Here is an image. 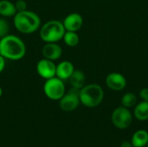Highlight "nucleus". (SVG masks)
<instances>
[{
	"mask_svg": "<svg viewBox=\"0 0 148 147\" xmlns=\"http://www.w3.org/2000/svg\"><path fill=\"white\" fill-rule=\"evenodd\" d=\"M26 46L23 41L14 35H7L0 39V55L10 61H18L24 57Z\"/></svg>",
	"mask_w": 148,
	"mask_h": 147,
	"instance_id": "1",
	"label": "nucleus"
},
{
	"mask_svg": "<svg viewBox=\"0 0 148 147\" xmlns=\"http://www.w3.org/2000/svg\"><path fill=\"white\" fill-rule=\"evenodd\" d=\"M14 26L23 34H32L40 29L41 19L36 13L31 10L19 11L14 16Z\"/></svg>",
	"mask_w": 148,
	"mask_h": 147,
	"instance_id": "2",
	"label": "nucleus"
},
{
	"mask_svg": "<svg viewBox=\"0 0 148 147\" xmlns=\"http://www.w3.org/2000/svg\"><path fill=\"white\" fill-rule=\"evenodd\" d=\"M81 103L87 107H98L104 99L103 88L95 83L85 85L80 89L79 93Z\"/></svg>",
	"mask_w": 148,
	"mask_h": 147,
	"instance_id": "3",
	"label": "nucleus"
},
{
	"mask_svg": "<svg viewBox=\"0 0 148 147\" xmlns=\"http://www.w3.org/2000/svg\"><path fill=\"white\" fill-rule=\"evenodd\" d=\"M66 29L62 22L50 20L40 27V37L45 42H57L63 38Z\"/></svg>",
	"mask_w": 148,
	"mask_h": 147,
	"instance_id": "4",
	"label": "nucleus"
},
{
	"mask_svg": "<svg viewBox=\"0 0 148 147\" xmlns=\"http://www.w3.org/2000/svg\"><path fill=\"white\" fill-rule=\"evenodd\" d=\"M43 92L49 100L59 101L65 94V85L63 81L56 76L46 80L43 85Z\"/></svg>",
	"mask_w": 148,
	"mask_h": 147,
	"instance_id": "5",
	"label": "nucleus"
},
{
	"mask_svg": "<svg viewBox=\"0 0 148 147\" xmlns=\"http://www.w3.org/2000/svg\"><path fill=\"white\" fill-rule=\"evenodd\" d=\"M111 121L113 125L120 129L125 130L127 129L133 122V115L129 108H127L123 106L116 107L111 115Z\"/></svg>",
	"mask_w": 148,
	"mask_h": 147,
	"instance_id": "6",
	"label": "nucleus"
},
{
	"mask_svg": "<svg viewBox=\"0 0 148 147\" xmlns=\"http://www.w3.org/2000/svg\"><path fill=\"white\" fill-rule=\"evenodd\" d=\"M79 93V89L71 88L69 92L65 93V94L59 100L60 108L64 112H72L75 110L81 103Z\"/></svg>",
	"mask_w": 148,
	"mask_h": 147,
	"instance_id": "7",
	"label": "nucleus"
},
{
	"mask_svg": "<svg viewBox=\"0 0 148 147\" xmlns=\"http://www.w3.org/2000/svg\"><path fill=\"white\" fill-rule=\"evenodd\" d=\"M56 65L53 61L43 58L40 60L36 64V71L38 75L45 80L50 79L56 76Z\"/></svg>",
	"mask_w": 148,
	"mask_h": 147,
	"instance_id": "8",
	"label": "nucleus"
},
{
	"mask_svg": "<svg viewBox=\"0 0 148 147\" xmlns=\"http://www.w3.org/2000/svg\"><path fill=\"white\" fill-rule=\"evenodd\" d=\"M106 85L113 91H121L127 86V79L123 75L114 72L106 77Z\"/></svg>",
	"mask_w": 148,
	"mask_h": 147,
	"instance_id": "9",
	"label": "nucleus"
},
{
	"mask_svg": "<svg viewBox=\"0 0 148 147\" xmlns=\"http://www.w3.org/2000/svg\"><path fill=\"white\" fill-rule=\"evenodd\" d=\"M66 31L77 32L83 24V18L79 13L69 14L62 22Z\"/></svg>",
	"mask_w": 148,
	"mask_h": 147,
	"instance_id": "10",
	"label": "nucleus"
},
{
	"mask_svg": "<svg viewBox=\"0 0 148 147\" xmlns=\"http://www.w3.org/2000/svg\"><path fill=\"white\" fill-rule=\"evenodd\" d=\"M42 53L44 58L54 62L61 58L62 55V49L56 42H47L43 46Z\"/></svg>",
	"mask_w": 148,
	"mask_h": 147,
	"instance_id": "11",
	"label": "nucleus"
},
{
	"mask_svg": "<svg viewBox=\"0 0 148 147\" xmlns=\"http://www.w3.org/2000/svg\"><path fill=\"white\" fill-rule=\"evenodd\" d=\"M75 70V67L72 62L69 61H62L56 65V76L62 81L69 80Z\"/></svg>",
	"mask_w": 148,
	"mask_h": 147,
	"instance_id": "12",
	"label": "nucleus"
},
{
	"mask_svg": "<svg viewBox=\"0 0 148 147\" xmlns=\"http://www.w3.org/2000/svg\"><path fill=\"white\" fill-rule=\"evenodd\" d=\"M69 83L72 88H76V89H81L85 86L86 82V77L85 75L82 71L81 70H74L73 74L69 77Z\"/></svg>",
	"mask_w": 148,
	"mask_h": 147,
	"instance_id": "13",
	"label": "nucleus"
},
{
	"mask_svg": "<svg viewBox=\"0 0 148 147\" xmlns=\"http://www.w3.org/2000/svg\"><path fill=\"white\" fill-rule=\"evenodd\" d=\"M134 147H145L148 142V133L146 130L136 131L131 139Z\"/></svg>",
	"mask_w": 148,
	"mask_h": 147,
	"instance_id": "14",
	"label": "nucleus"
},
{
	"mask_svg": "<svg viewBox=\"0 0 148 147\" xmlns=\"http://www.w3.org/2000/svg\"><path fill=\"white\" fill-rule=\"evenodd\" d=\"M134 117L140 121L148 120V101H141L135 105L134 111Z\"/></svg>",
	"mask_w": 148,
	"mask_h": 147,
	"instance_id": "15",
	"label": "nucleus"
},
{
	"mask_svg": "<svg viewBox=\"0 0 148 147\" xmlns=\"http://www.w3.org/2000/svg\"><path fill=\"white\" fill-rule=\"evenodd\" d=\"M16 12L17 11L15 7V3L8 0L0 1V15L2 16L3 17L14 16L16 14Z\"/></svg>",
	"mask_w": 148,
	"mask_h": 147,
	"instance_id": "16",
	"label": "nucleus"
},
{
	"mask_svg": "<svg viewBox=\"0 0 148 147\" xmlns=\"http://www.w3.org/2000/svg\"><path fill=\"white\" fill-rule=\"evenodd\" d=\"M62 39H63L65 44L69 47L76 46L80 41L78 34L76 32H74V31H66Z\"/></svg>",
	"mask_w": 148,
	"mask_h": 147,
	"instance_id": "17",
	"label": "nucleus"
},
{
	"mask_svg": "<svg viewBox=\"0 0 148 147\" xmlns=\"http://www.w3.org/2000/svg\"><path fill=\"white\" fill-rule=\"evenodd\" d=\"M121 102V106L127 108H131L135 107V105L137 104V97L134 93L128 92L122 96Z\"/></svg>",
	"mask_w": 148,
	"mask_h": 147,
	"instance_id": "18",
	"label": "nucleus"
},
{
	"mask_svg": "<svg viewBox=\"0 0 148 147\" xmlns=\"http://www.w3.org/2000/svg\"><path fill=\"white\" fill-rule=\"evenodd\" d=\"M10 30L9 23L4 18H0V39L8 35Z\"/></svg>",
	"mask_w": 148,
	"mask_h": 147,
	"instance_id": "19",
	"label": "nucleus"
},
{
	"mask_svg": "<svg viewBox=\"0 0 148 147\" xmlns=\"http://www.w3.org/2000/svg\"><path fill=\"white\" fill-rule=\"evenodd\" d=\"M15 7L16 9V11H23L27 10V3L24 0H16L15 3Z\"/></svg>",
	"mask_w": 148,
	"mask_h": 147,
	"instance_id": "20",
	"label": "nucleus"
},
{
	"mask_svg": "<svg viewBox=\"0 0 148 147\" xmlns=\"http://www.w3.org/2000/svg\"><path fill=\"white\" fill-rule=\"evenodd\" d=\"M139 95L140 99L144 101H148V88H145L140 90Z\"/></svg>",
	"mask_w": 148,
	"mask_h": 147,
	"instance_id": "21",
	"label": "nucleus"
},
{
	"mask_svg": "<svg viewBox=\"0 0 148 147\" xmlns=\"http://www.w3.org/2000/svg\"><path fill=\"white\" fill-rule=\"evenodd\" d=\"M5 58L0 55V73H2L5 68Z\"/></svg>",
	"mask_w": 148,
	"mask_h": 147,
	"instance_id": "22",
	"label": "nucleus"
},
{
	"mask_svg": "<svg viewBox=\"0 0 148 147\" xmlns=\"http://www.w3.org/2000/svg\"><path fill=\"white\" fill-rule=\"evenodd\" d=\"M121 147H134L133 144L131 141H127V140H125L121 143Z\"/></svg>",
	"mask_w": 148,
	"mask_h": 147,
	"instance_id": "23",
	"label": "nucleus"
},
{
	"mask_svg": "<svg viewBox=\"0 0 148 147\" xmlns=\"http://www.w3.org/2000/svg\"><path fill=\"white\" fill-rule=\"evenodd\" d=\"M2 94H3V89H2V88L0 87V97L2 96Z\"/></svg>",
	"mask_w": 148,
	"mask_h": 147,
	"instance_id": "24",
	"label": "nucleus"
},
{
	"mask_svg": "<svg viewBox=\"0 0 148 147\" xmlns=\"http://www.w3.org/2000/svg\"><path fill=\"white\" fill-rule=\"evenodd\" d=\"M147 147H148V142H147V146H146Z\"/></svg>",
	"mask_w": 148,
	"mask_h": 147,
	"instance_id": "25",
	"label": "nucleus"
}]
</instances>
